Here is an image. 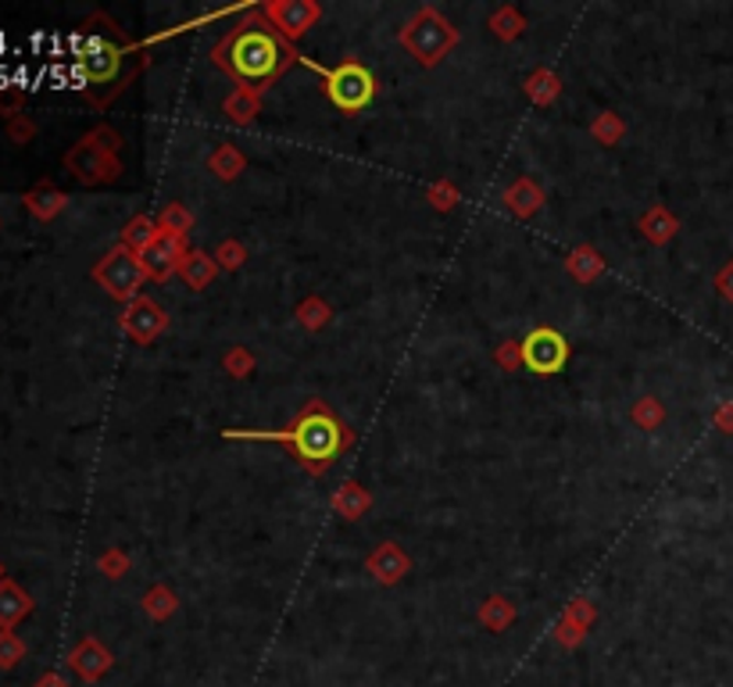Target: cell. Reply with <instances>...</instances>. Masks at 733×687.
<instances>
[{"label": "cell", "mask_w": 733, "mask_h": 687, "mask_svg": "<svg viewBox=\"0 0 733 687\" xmlns=\"http://www.w3.org/2000/svg\"><path fill=\"white\" fill-rule=\"evenodd\" d=\"M326 76V94L329 100L340 108V111H362L372 105V97H376V79H372V72L362 68L358 62H343L337 68L322 72Z\"/></svg>", "instance_id": "6"}, {"label": "cell", "mask_w": 733, "mask_h": 687, "mask_svg": "<svg viewBox=\"0 0 733 687\" xmlns=\"http://www.w3.org/2000/svg\"><path fill=\"white\" fill-rule=\"evenodd\" d=\"M19 108H22V90L0 86V115H4V119H19Z\"/></svg>", "instance_id": "19"}, {"label": "cell", "mask_w": 733, "mask_h": 687, "mask_svg": "<svg viewBox=\"0 0 733 687\" xmlns=\"http://www.w3.org/2000/svg\"><path fill=\"white\" fill-rule=\"evenodd\" d=\"M165 312L154 305L151 297H136V301H129L125 305V312H122V329L129 337H133L136 344H147V340H154L157 334L165 329Z\"/></svg>", "instance_id": "11"}, {"label": "cell", "mask_w": 733, "mask_h": 687, "mask_svg": "<svg viewBox=\"0 0 733 687\" xmlns=\"http://www.w3.org/2000/svg\"><path fill=\"white\" fill-rule=\"evenodd\" d=\"M519 355H523V366L529 372H537V377H551V372H558L569 362V340L558 334V329L540 326L523 340Z\"/></svg>", "instance_id": "7"}, {"label": "cell", "mask_w": 733, "mask_h": 687, "mask_svg": "<svg viewBox=\"0 0 733 687\" xmlns=\"http://www.w3.org/2000/svg\"><path fill=\"white\" fill-rule=\"evenodd\" d=\"M72 666H76L86 680H97L100 673H105L111 666V655L100 648L97 641H83L76 652H72Z\"/></svg>", "instance_id": "13"}, {"label": "cell", "mask_w": 733, "mask_h": 687, "mask_svg": "<svg viewBox=\"0 0 733 687\" xmlns=\"http://www.w3.org/2000/svg\"><path fill=\"white\" fill-rule=\"evenodd\" d=\"M94 280L105 286L114 301H125L129 305V301L140 297V286H143V280H147V269H143L140 254L129 251L122 243V248H111L105 258H100L97 269H94Z\"/></svg>", "instance_id": "4"}, {"label": "cell", "mask_w": 733, "mask_h": 687, "mask_svg": "<svg viewBox=\"0 0 733 687\" xmlns=\"http://www.w3.org/2000/svg\"><path fill=\"white\" fill-rule=\"evenodd\" d=\"M401 43L419 57L423 65H437L444 54H448L455 43H458V33L440 19L434 8L419 11L415 19L405 25V33H401Z\"/></svg>", "instance_id": "5"}, {"label": "cell", "mask_w": 733, "mask_h": 687, "mask_svg": "<svg viewBox=\"0 0 733 687\" xmlns=\"http://www.w3.org/2000/svg\"><path fill=\"white\" fill-rule=\"evenodd\" d=\"M179 272H183V280L190 283V286H205V283L211 280L215 269H211V262H208V254H190V258L183 262Z\"/></svg>", "instance_id": "17"}, {"label": "cell", "mask_w": 733, "mask_h": 687, "mask_svg": "<svg viewBox=\"0 0 733 687\" xmlns=\"http://www.w3.org/2000/svg\"><path fill=\"white\" fill-rule=\"evenodd\" d=\"M86 29H90V33L79 43V76L86 83V90L94 94V100H105L108 94L119 90V83L125 79L129 51L122 36L114 33V25L105 22V29H94L90 22Z\"/></svg>", "instance_id": "3"}, {"label": "cell", "mask_w": 733, "mask_h": 687, "mask_svg": "<svg viewBox=\"0 0 733 687\" xmlns=\"http://www.w3.org/2000/svg\"><path fill=\"white\" fill-rule=\"evenodd\" d=\"M36 687H65V680H62V677H43Z\"/></svg>", "instance_id": "22"}, {"label": "cell", "mask_w": 733, "mask_h": 687, "mask_svg": "<svg viewBox=\"0 0 733 687\" xmlns=\"http://www.w3.org/2000/svg\"><path fill=\"white\" fill-rule=\"evenodd\" d=\"M226 437L286 444V448L297 455V462L308 472H315V477L333 466V458L351 444L348 426H343L322 401H308L305 412H300L286 429H226Z\"/></svg>", "instance_id": "1"}, {"label": "cell", "mask_w": 733, "mask_h": 687, "mask_svg": "<svg viewBox=\"0 0 733 687\" xmlns=\"http://www.w3.org/2000/svg\"><path fill=\"white\" fill-rule=\"evenodd\" d=\"M157 233H162V229H154V222H151V219H143V215H140V219H133V222L125 226V248H129V251H136V254H143V251H147L151 243L157 240Z\"/></svg>", "instance_id": "16"}, {"label": "cell", "mask_w": 733, "mask_h": 687, "mask_svg": "<svg viewBox=\"0 0 733 687\" xmlns=\"http://www.w3.org/2000/svg\"><path fill=\"white\" fill-rule=\"evenodd\" d=\"M720 291H723V294L733 301V265H730V269L723 272V276H720Z\"/></svg>", "instance_id": "21"}, {"label": "cell", "mask_w": 733, "mask_h": 687, "mask_svg": "<svg viewBox=\"0 0 733 687\" xmlns=\"http://www.w3.org/2000/svg\"><path fill=\"white\" fill-rule=\"evenodd\" d=\"M105 148H114V143H97V137L90 133L86 140L76 143V151L65 157V165L76 172L83 183L111 179V176H114V162L105 154Z\"/></svg>", "instance_id": "8"}, {"label": "cell", "mask_w": 733, "mask_h": 687, "mask_svg": "<svg viewBox=\"0 0 733 687\" xmlns=\"http://www.w3.org/2000/svg\"><path fill=\"white\" fill-rule=\"evenodd\" d=\"M22 652H25V648H22V641L14 637L11 630H0V666L11 669V666L22 658Z\"/></svg>", "instance_id": "18"}, {"label": "cell", "mask_w": 733, "mask_h": 687, "mask_svg": "<svg viewBox=\"0 0 733 687\" xmlns=\"http://www.w3.org/2000/svg\"><path fill=\"white\" fill-rule=\"evenodd\" d=\"M369 566H372V572H376L383 584H394L397 577H405V569H408L405 555H401L394 544H383V548L369 558Z\"/></svg>", "instance_id": "15"}, {"label": "cell", "mask_w": 733, "mask_h": 687, "mask_svg": "<svg viewBox=\"0 0 733 687\" xmlns=\"http://www.w3.org/2000/svg\"><path fill=\"white\" fill-rule=\"evenodd\" d=\"M0 580H4V569H0Z\"/></svg>", "instance_id": "23"}, {"label": "cell", "mask_w": 733, "mask_h": 687, "mask_svg": "<svg viewBox=\"0 0 733 687\" xmlns=\"http://www.w3.org/2000/svg\"><path fill=\"white\" fill-rule=\"evenodd\" d=\"M140 262H143V269H147V276H154V280H168L172 272H179L183 262H186L183 237L157 233V240L151 243L147 251L140 254Z\"/></svg>", "instance_id": "10"}, {"label": "cell", "mask_w": 733, "mask_h": 687, "mask_svg": "<svg viewBox=\"0 0 733 687\" xmlns=\"http://www.w3.org/2000/svg\"><path fill=\"white\" fill-rule=\"evenodd\" d=\"M265 19L283 40H297L300 33L319 22V4H308V0H280V4L265 8Z\"/></svg>", "instance_id": "9"}, {"label": "cell", "mask_w": 733, "mask_h": 687, "mask_svg": "<svg viewBox=\"0 0 733 687\" xmlns=\"http://www.w3.org/2000/svg\"><path fill=\"white\" fill-rule=\"evenodd\" d=\"M29 609H33V601H29V595L22 591L14 580H0V626L11 630L14 623L22 620V615H29Z\"/></svg>", "instance_id": "12"}, {"label": "cell", "mask_w": 733, "mask_h": 687, "mask_svg": "<svg viewBox=\"0 0 733 687\" xmlns=\"http://www.w3.org/2000/svg\"><path fill=\"white\" fill-rule=\"evenodd\" d=\"M33 133H36V126L29 122L25 115H19V119L8 122V140L11 143H29V140H33Z\"/></svg>", "instance_id": "20"}, {"label": "cell", "mask_w": 733, "mask_h": 687, "mask_svg": "<svg viewBox=\"0 0 733 687\" xmlns=\"http://www.w3.org/2000/svg\"><path fill=\"white\" fill-rule=\"evenodd\" d=\"M22 200H25V208L36 215V219L47 222V219H54V215L65 208V200H68V197H65L62 190H54L51 183H43V186H36V190H29Z\"/></svg>", "instance_id": "14"}, {"label": "cell", "mask_w": 733, "mask_h": 687, "mask_svg": "<svg viewBox=\"0 0 733 687\" xmlns=\"http://www.w3.org/2000/svg\"><path fill=\"white\" fill-rule=\"evenodd\" d=\"M219 65L229 68V76H233L240 86H248V90H265V86L280 76V72L294 62V51L286 47V40L272 29L265 19H254L237 25L233 33H229L219 51Z\"/></svg>", "instance_id": "2"}]
</instances>
